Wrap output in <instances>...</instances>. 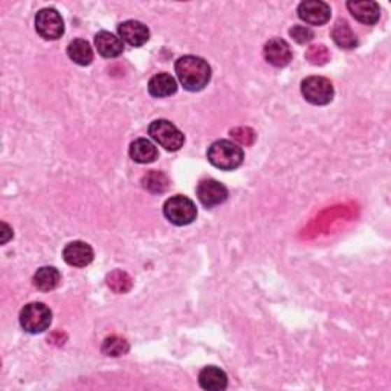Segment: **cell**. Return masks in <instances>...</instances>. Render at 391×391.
<instances>
[{"label": "cell", "instance_id": "cell-3", "mask_svg": "<svg viewBox=\"0 0 391 391\" xmlns=\"http://www.w3.org/2000/svg\"><path fill=\"white\" fill-rule=\"evenodd\" d=\"M51 322L52 312L43 303H29L20 312V326L28 334H41L49 329Z\"/></svg>", "mask_w": 391, "mask_h": 391}, {"label": "cell", "instance_id": "cell-17", "mask_svg": "<svg viewBox=\"0 0 391 391\" xmlns=\"http://www.w3.org/2000/svg\"><path fill=\"white\" fill-rule=\"evenodd\" d=\"M130 157L138 164H150L157 157V148L156 145L145 138H139L133 141L130 145Z\"/></svg>", "mask_w": 391, "mask_h": 391}, {"label": "cell", "instance_id": "cell-21", "mask_svg": "<svg viewBox=\"0 0 391 391\" xmlns=\"http://www.w3.org/2000/svg\"><path fill=\"white\" fill-rule=\"evenodd\" d=\"M170 180L162 171H148L143 178V187L153 194H161L169 188Z\"/></svg>", "mask_w": 391, "mask_h": 391}, {"label": "cell", "instance_id": "cell-24", "mask_svg": "<svg viewBox=\"0 0 391 391\" xmlns=\"http://www.w3.org/2000/svg\"><path fill=\"white\" fill-rule=\"evenodd\" d=\"M289 34L299 45L309 43V41H312L315 37L313 31L309 27H304V24H295L294 28L289 29Z\"/></svg>", "mask_w": 391, "mask_h": 391}, {"label": "cell", "instance_id": "cell-23", "mask_svg": "<svg viewBox=\"0 0 391 391\" xmlns=\"http://www.w3.org/2000/svg\"><path fill=\"white\" fill-rule=\"evenodd\" d=\"M107 286H109L116 294H126L131 287V278L127 272L113 271L107 276Z\"/></svg>", "mask_w": 391, "mask_h": 391}, {"label": "cell", "instance_id": "cell-15", "mask_svg": "<svg viewBox=\"0 0 391 391\" xmlns=\"http://www.w3.org/2000/svg\"><path fill=\"white\" fill-rule=\"evenodd\" d=\"M178 83L170 73L161 72L153 75L148 81V94L155 98H165L176 94Z\"/></svg>", "mask_w": 391, "mask_h": 391}, {"label": "cell", "instance_id": "cell-20", "mask_svg": "<svg viewBox=\"0 0 391 391\" xmlns=\"http://www.w3.org/2000/svg\"><path fill=\"white\" fill-rule=\"evenodd\" d=\"M332 38L343 49H353L357 46V38L346 20H338L332 29Z\"/></svg>", "mask_w": 391, "mask_h": 391}, {"label": "cell", "instance_id": "cell-25", "mask_svg": "<svg viewBox=\"0 0 391 391\" xmlns=\"http://www.w3.org/2000/svg\"><path fill=\"white\" fill-rule=\"evenodd\" d=\"M306 58L312 64H324V63L329 62L330 54H329V49L326 46L318 45V46L309 48V51H307V54H306Z\"/></svg>", "mask_w": 391, "mask_h": 391}, {"label": "cell", "instance_id": "cell-9", "mask_svg": "<svg viewBox=\"0 0 391 391\" xmlns=\"http://www.w3.org/2000/svg\"><path fill=\"white\" fill-rule=\"evenodd\" d=\"M298 15L307 24L321 27V24H326L330 20L332 10L326 2H321V0H306V2L298 5Z\"/></svg>", "mask_w": 391, "mask_h": 391}, {"label": "cell", "instance_id": "cell-10", "mask_svg": "<svg viewBox=\"0 0 391 391\" xmlns=\"http://www.w3.org/2000/svg\"><path fill=\"white\" fill-rule=\"evenodd\" d=\"M63 259L68 264L75 266V268H86V266L94 262V249L86 242L75 240V242L68 243L63 249Z\"/></svg>", "mask_w": 391, "mask_h": 391}, {"label": "cell", "instance_id": "cell-19", "mask_svg": "<svg viewBox=\"0 0 391 391\" xmlns=\"http://www.w3.org/2000/svg\"><path fill=\"white\" fill-rule=\"evenodd\" d=\"M68 55L73 63L80 66H89L94 62V51L92 46L89 45V41L77 38L72 40L68 46Z\"/></svg>", "mask_w": 391, "mask_h": 391}, {"label": "cell", "instance_id": "cell-2", "mask_svg": "<svg viewBox=\"0 0 391 391\" xmlns=\"http://www.w3.org/2000/svg\"><path fill=\"white\" fill-rule=\"evenodd\" d=\"M206 156L211 165L223 171H232L239 169L245 157L242 147L228 139H220L213 143L208 147Z\"/></svg>", "mask_w": 391, "mask_h": 391}, {"label": "cell", "instance_id": "cell-1", "mask_svg": "<svg viewBox=\"0 0 391 391\" xmlns=\"http://www.w3.org/2000/svg\"><path fill=\"white\" fill-rule=\"evenodd\" d=\"M176 75L180 85L190 92H199L208 86L211 80V68L204 58L196 55H184L176 62Z\"/></svg>", "mask_w": 391, "mask_h": 391}, {"label": "cell", "instance_id": "cell-14", "mask_svg": "<svg viewBox=\"0 0 391 391\" xmlns=\"http://www.w3.org/2000/svg\"><path fill=\"white\" fill-rule=\"evenodd\" d=\"M199 384L208 391H222L228 387V376L215 365H208L199 373Z\"/></svg>", "mask_w": 391, "mask_h": 391}, {"label": "cell", "instance_id": "cell-26", "mask_svg": "<svg viewBox=\"0 0 391 391\" xmlns=\"http://www.w3.org/2000/svg\"><path fill=\"white\" fill-rule=\"evenodd\" d=\"M11 237H13V229L3 222L2 223V245H5Z\"/></svg>", "mask_w": 391, "mask_h": 391}, {"label": "cell", "instance_id": "cell-8", "mask_svg": "<svg viewBox=\"0 0 391 391\" xmlns=\"http://www.w3.org/2000/svg\"><path fill=\"white\" fill-rule=\"evenodd\" d=\"M196 193L199 201L206 208L222 205L228 199L227 187L215 179H204L199 182Z\"/></svg>", "mask_w": 391, "mask_h": 391}, {"label": "cell", "instance_id": "cell-16", "mask_svg": "<svg viewBox=\"0 0 391 391\" xmlns=\"http://www.w3.org/2000/svg\"><path fill=\"white\" fill-rule=\"evenodd\" d=\"M347 8L353 17L364 24H374L379 22L381 8L376 2H347Z\"/></svg>", "mask_w": 391, "mask_h": 391}, {"label": "cell", "instance_id": "cell-7", "mask_svg": "<svg viewBox=\"0 0 391 391\" xmlns=\"http://www.w3.org/2000/svg\"><path fill=\"white\" fill-rule=\"evenodd\" d=\"M36 31L45 40H58L64 34V22L54 8H45L36 15Z\"/></svg>", "mask_w": 391, "mask_h": 391}, {"label": "cell", "instance_id": "cell-13", "mask_svg": "<svg viewBox=\"0 0 391 391\" xmlns=\"http://www.w3.org/2000/svg\"><path fill=\"white\" fill-rule=\"evenodd\" d=\"M95 46L98 52L104 58L120 57L124 51L122 40L109 31H101L95 36Z\"/></svg>", "mask_w": 391, "mask_h": 391}, {"label": "cell", "instance_id": "cell-6", "mask_svg": "<svg viewBox=\"0 0 391 391\" xmlns=\"http://www.w3.org/2000/svg\"><path fill=\"white\" fill-rule=\"evenodd\" d=\"M301 94L313 106H326L335 95L334 85L324 77H307L301 81Z\"/></svg>", "mask_w": 391, "mask_h": 391}, {"label": "cell", "instance_id": "cell-12", "mask_svg": "<svg viewBox=\"0 0 391 391\" xmlns=\"http://www.w3.org/2000/svg\"><path fill=\"white\" fill-rule=\"evenodd\" d=\"M118 34L122 41H126L130 46H143L150 38V31L144 23L138 20L122 22L118 27Z\"/></svg>", "mask_w": 391, "mask_h": 391}, {"label": "cell", "instance_id": "cell-4", "mask_svg": "<svg viewBox=\"0 0 391 391\" xmlns=\"http://www.w3.org/2000/svg\"><path fill=\"white\" fill-rule=\"evenodd\" d=\"M164 215L170 223L176 227H185L193 223L197 218V208L194 202L187 196H173L164 204Z\"/></svg>", "mask_w": 391, "mask_h": 391}, {"label": "cell", "instance_id": "cell-5", "mask_svg": "<svg viewBox=\"0 0 391 391\" xmlns=\"http://www.w3.org/2000/svg\"><path fill=\"white\" fill-rule=\"evenodd\" d=\"M148 135L152 136L157 144L169 152H178L184 147L185 136L173 122L169 120H156L148 127Z\"/></svg>", "mask_w": 391, "mask_h": 391}, {"label": "cell", "instance_id": "cell-22", "mask_svg": "<svg viewBox=\"0 0 391 391\" xmlns=\"http://www.w3.org/2000/svg\"><path fill=\"white\" fill-rule=\"evenodd\" d=\"M129 343L121 336H109L104 339V343L101 346V352L107 356L118 357L126 355L129 352Z\"/></svg>", "mask_w": 391, "mask_h": 391}, {"label": "cell", "instance_id": "cell-18", "mask_svg": "<svg viewBox=\"0 0 391 391\" xmlns=\"http://www.w3.org/2000/svg\"><path fill=\"white\" fill-rule=\"evenodd\" d=\"M62 281V273L54 266H43L34 273V286L41 292H49L58 287Z\"/></svg>", "mask_w": 391, "mask_h": 391}, {"label": "cell", "instance_id": "cell-11", "mask_svg": "<svg viewBox=\"0 0 391 391\" xmlns=\"http://www.w3.org/2000/svg\"><path fill=\"white\" fill-rule=\"evenodd\" d=\"M263 55L266 62L276 66V68H285V66L292 62V51H290L287 41L283 38H271L264 45Z\"/></svg>", "mask_w": 391, "mask_h": 391}]
</instances>
